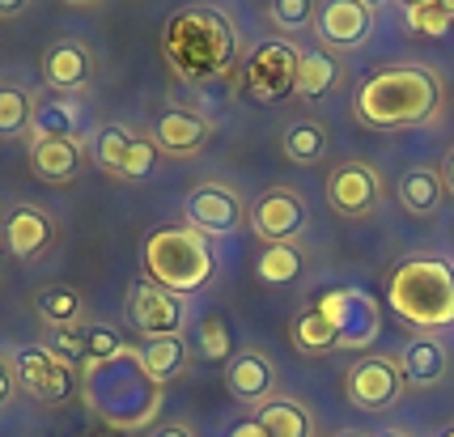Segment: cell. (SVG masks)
<instances>
[{"label":"cell","instance_id":"9","mask_svg":"<svg viewBox=\"0 0 454 437\" xmlns=\"http://www.w3.org/2000/svg\"><path fill=\"white\" fill-rule=\"evenodd\" d=\"M403 370H399L395 357H382V353H370V357H361L344 374V395L353 408L361 412H387V408H395L399 399H403Z\"/></svg>","mask_w":454,"mask_h":437},{"label":"cell","instance_id":"31","mask_svg":"<svg viewBox=\"0 0 454 437\" xmlns=\"http://www.w3.org/2000/svg\"><path fill=\"white\" fill-rule=\"evenodd\" d=\"M294 344L306 353V357H318V353H332V348H340L336 332H332V323L318 315L315 306L306 310V315L294 318Z\"/></svg>","mask_w":454,"mask_h":437},{"label":"cell","instance_id":"7","mask_svg":"<svg viewBox=\"0 0 454 437\" xmlns=\"http://www.w3.org/2000/svg\"><path fill=\"white\" fill-rule=\"evenodd\" d=\"M315 310L332 323L340 348H370V344L378 339V332H382L378 301L370 298L365 289H353V285H344V289H327V293L315 301Z\"/></svg>","mask_w":454,"mask_h":437},{"label":"cell","instance_id":"26","mask_svg":"<svg viewBox=\"0 0 454 437\" xmlns=\"http://www.w3.org/2000/svg\"><path fill=\"white\" fill-rule=\"evenodd\" d=\"M301 268H306V255H301V246L297 242H272V246H263V255L255 259V277L263 285H294L301 277Z\"/></svg>","mask_w":454,"mask_h":437},{"label":"cell","instance_id":"43","mask_svg":"<svg viewBox=\"0 0 454 437\" xmlns=\"http://www.w3.org/2000/svg\"><path fill=\"white\" fill-rule=\"evenodd\" d=\"M64 4H77V9H94V4H102V0H64Z\"/></svg>","mask_w":454,"mask_h":437},{"label":"cell","instance_id":"6","mask_svg":"<svg viewBox=\"0 0 454 437\" xmlns=\"http://www.w3.org/2000/svg\"><path fill=\"white\" fill-rule=\"evenodd\" d=\"M297 64H301V51L285 39H268L251 51V60L242 68V94L255 102V106H268V102L289 98L297 90Z\"/></svg>","mask_w":454,"mask_h":437},{"label":"cell","instance_id":"20","mask_svg":"<svg viewBox=\"0 0 454 437\" xmlns=\"http://www.w3.org/2000/svg\"><path fill=\"white\" fill-rule=\"evenodd\" d=\"M90 123V111L85 102H77L73 94H59V98H47L35 106V120H30V137L35 140H51V137H64V140H77Z\"/></svg>","mask_w":454,"mask_h":437},{"label":"cell","instance_id":"32","mask_svg":"<svg viewBox=\"0 0 454 437\" xmlns=\"http://www.w3.org/2000/svg\"><path fill=\"white\" fill-rule=\"evenodd\" d=\"M35 120V98L18 85H0V137H26Z\"/></svg>","mask_w":454,"mask_h":437},{"label":"cell","instance_id":"5","mask_svg":"<svg viewBox=\"0 0 454 437\" xmlns=\"http://www.w3.org/2000/svg\"><path fill=\"white\" fill-rule=\"evenodd\" d=\"M387 301L408 327L437 332L454 323V268L437 255H416L399 263L387 280Z\"/></svg>","mask_w":454,"mask_h":437},{"label":"cell","instance_id":"18","mask_svg":"<svg viewBox=\"0 0 454 437\" xmlns=\"http://www.w3.org/2000/svg\"><path fill=\"white\" fill-rule=\"evenodd\" d=\"M51 238H56V225H51V217L43 213V208H13L9 213V221H4V246H9V255L13 259H39L47 246H51Z\"/></svg>","mask_w":454,"mask_h":437},{"label":"cell","instance_id":"38","mask_svg":"<svg viewBox=\"0 0 454 437\" xmlns=\"http://www.w3.org/2000/svg\"><path fill=\"white\" fill-rule=\"evenodd\" d=\"M225 437H268V433H263V425H259L255 417H247V420H238V425Z\"/></svg>","mask_w":454,"mask_h":437},{"label":"cell","instance_id":"16","mask_svg":"<svg viewBox=\"0 0 454 437\" xmlns=\"http://www.w3.org/2000/svg\"><path fill=\"white\" fill-rule=\"evenodd\" d=\"M318 39L327 47H361L370 26H374V13L361 4V0H323L318 9Z\"/></svg>","mask_w":454,"mask_h":437},{"label":"cell","instance_id":"3","mask_svg":"<svg viewBox=\"0 0 454 437\" xmlns=\"http://www.w3.org/2000/svg\"><path fill=\"white\" fill-rule=\"evenodd\" d=\"M161 56L175 68V77L217 81L234 68L238 35L225 13L187 4V9L170 13V21H166V30H161Z\"/></svg>","mask_w":454,"mask_h":437},{"label":"cell","instance_id":"35","mask_svg":"<svg viewBox=\"0 0 454 437\" xmlns=\"http://www.w3.org/2000/svg\"><path fill=\"white\" fill-rule=\"evenodd\" d=\"M268 13H272V21H277L280 30H289V35L306 30V26L318 18L315 0H268Z\"/></svg>","mask_w":454,"mask_h":437},{"label":"cell","instance_id":"21","mask_svg":"<svg viewBox=\"0 0 454 437\" xmlns=\"http://www.w3.org/2000/svg\"><path fill=\"white\" fill-rule=\"evenodd\" d=\"M81 153H85V149H81L77 140H64V137L35 140V144H30V166H35V175H39L43 183H56V187H64V183L77 179Z\"/></svg>","mask_w":454,"mask_h":437},{"label":"cell","instance_id":"17","mask_svg":"<svg viewBox=\"0 0 454 437\" xmlns=\"http://www.w3.org/2000/svg\"><path fill=\"white\" fill-rule=\"evenodd\" d=\"M208 137H213V128L196 111H161L153 120V144L166 149L170 158H196L208 144Z\"/></svg>","mask_w":454,"mask_h":437},{"label":"cell","instance_id":"11","mask_svg":"<svg viewBox=\"0 0 454 437\" xmlns=\"http://www.w3.org/2000/svg\"><path fill=\"white\" fill-rule=\"evenodd\" d=\"M13 378H18L21 391H30L39 403H64V399L77 391L73 365L56 361L43 344H30V348H21L18 357H13Z\"/></svg>","mask_w":454,"mask_h":437},{"label":"cell","instance_id":"33","mask_svg":"<svg viewBox=\"0 0 454 437\" xmlns=\"http://www.w3.org/2000/svg\"><path fill=\"white\" fill-rule=\"evenodd\" d=\"M43 348H47L56 361L73 365V370L85 365V323H77V327H47Z\"/></svg>","mask_w":454,"mask_h":437},{"label":"cell","instance_id":"27","mask_svg":"<svg viewBox=\"0 0 454 437\" xmlns=\"http://www.w3.org/2000/svg\"><path fill=\"white\" fill-rule=\"evenodd\" d=\"M340 81V64L323 51V47H310V51H301V64H297V90L301 98H323V94H332V85Z\"/></svg>","mask_w":454,"mask_h":437},{"label":"cell","instance_id":"12","mask_svg":"<svg viewBox=\"0 0 454 437\" xmlns=\"http://www.w3.org/2000/svg\"><path fill=\"white\" fill-rule=\"evenodd\" d=\"M183 213H187V225L200 230L204 238H225V234H234L242 217H247V208H242V199L230 191V187H221V183H204L196 187L187 204H183Z\"/></svg>","mask_w":454,"mask_h":437},{"label":"cell","instance_id":"45","mask_svg":"<svg viewBox=\"0 0 454 437\" xmlns=\"http://www.w3.org/2000/svg\"><path fill=\"white\" fill-rule=\"evenodd\" d=\"M336 437H365V433H356V429H340Z\"/></svg>","mask_w":454,"mask_h":437},{"label":"cell","instance_id":"48","mask_svg":"<svg viewBox=\"0 0 454 437\" xmlns=\"http://www.w3.org/2000/svg\"><path fill=\"white\" fill-rule=\"evenodd\" d=\"M106 437H128V433H106Z\"/></svg>","mask_w":454,"mask_h":437},{"label":"cell","instance_id":"30","mask_svg":"<svg viewBox=\"0 0 454 437\" xmlns=\"http://www.w3.org/2000/svg\"><path fill=\"white\" fill-rule=\"evenodd\" d=\"M327 153V132L315 120H301L294 128H285V158L297 166H315Z\"/></svg>","mask_w":454,"mask_h":437},{"label":"cell","instance_id":"23","mask_svg":"<svg viewBox=\"0 0 454 437\" xmlns=\"http://www.w3.org/2000/svg\"><path fill=\"white\" fill-rule=\"evenodd\" d=\"M255 420L263 425L268 437H315V417L306 403H297L289 395H272L255 412Z\"/></svg>","mask_w":454,"mask_h":437},{"label":"cell","instance_id":"25","mask_svg":"<svg viewBox=\"0 0 454 437\" xmlns=\"http://www.w3.org/2000/svg\"><path fill=\"white\" fill-rule=\"evenodd\" d=\"M140 365L149 370L153 382H170V378L187 365V339L183 336H158V339H145L140 344Z\"/></svg>","mask_w":454,"mask_h":437},{"label":"cell","instance_id":"39","mask_svg":"<svg viewBox=\"0 0 454 437\" xmlns=\"http://www.w3.org/2000/svg\"><path fill=\"white\" fill-rule=\"evenodd\" d=\"M30 4H35V0H0V18L13 21V18H21V13H26Z\"/></svg>","mask_w":454,"mask_h":437},{"label":"cell","instance_id":"13","mask_svg":"<svg viewBox=\"0 0 454 437\" xmlns=\"http://www.w3.org/2000/svg\"><path fill=\"white\" fill-rule=\"evenodd\" d=\"M378 196H382V183H378L374 166L365 161H344L327 179V204L340 217H370L378 208Z\"/></svg>","mask_w":454,"mask_h":437},{"label":"cell","instance_id":"19","mask_svg":"<svg viewBox=\"0 0 454 437\" xmlns=\"http://www.w3.org/2000/svg\"><path fill=\"white\" fill-rule=\"evenodd\" d=\"M94 77V60L81 43H56L43 51V81L59 94H77Z\"/></svg>","mask_w":454,"mask_h":437},{"label":"cell","instance_id":"41","mask_svg":"<svg viewBox=\"0 0 454 437\" xmlns=\"http://www.w3.org/2000/svg\"><path fill=\"white\" fill-rule=\"evenodd\" d=\"M442 179H446V187L454 191V149L446 153V161H442Z\"/></svg>","mask_w":454,"mask_h":437},{"label":"cell","instance_id":"36","mask_svg":"<svg viewBox=\"0 0 454 437\" xmlns=\"http://www.w3.org/2000/svg\"><path fill=\"white\" fill-rule=\"evenodd\" d=\"M450 18H454V4L450 0H442V4L412 9V13H408V26H412L416 35H425V39H442V35L450 30Z\"/></svg>","mask_w":454,"mask_h":437},{"label":"cell","instance_id":"2","mask_svg":"<svg viewBox=\"0 0 454 437\" xmlns=\"http://www.w3.org/2000/svg\"><path fill=\"white\" fill-rule=\"evenodd\" d=\"M446 85L434 68L425 64H399L382 68L356 90V120L378 132H395V128H420L442 111Z\"/></svg>","mask_w":454,"mask_h":437},{"label":"cell","instance_id":"40","mask_svg":"<svg viewBox=\"0 0 454 437\" xmlns=\"http://www.w3.org/2000/svg\"><path fill=\"white\" fill-rule=\"evenodd\" d=\"M153 437H196V429H192V425H183V420H175V425H161Z\"/></svg>","mask_w":454,"mask_h":437},{"label":"cell","instance_id":"42","mask_svg":"<svg viewBox=\"0 0 454 437\" xmlns=\"http://www.w3.org/2000/svg\"><path fill=\"white\" fill-rule=\"evenodd\" d=\"M403 4V13H412V9H425V4H442V0H399Z\"/></svg>","mask_w":454,"mask_h":437},{"label":"cell","instance_id":"37","mask_svg":"<svg viewBox=\"0 0 454 437\" xmlns=\"http://www.w3.org/2000/svg\"><path fill=\"white\" fill-rule=\"evenodd\" d=\"M13 386H18V378H13V365H4L0 361V408L13 399Z\"/></svg>","mask_w":454,"mask_h":437},{"label":"cell","instance_id":"44","mask_svg":"<svg viewBox=\"0 0 454 437\" xmlns=\"http://www.w3.org/2000/svg\"><path fill=\"white\" fill-rule=\"evenodd\" d=\"M361 4H365V9H370V13H374L378 4H387V0H361Z\"/></svg>","mask_w":454,"mask_h":437},{"label":"cell","instance_id":"29","mask_svg":"<svg viewBox=\"0 0 454 437\" xmlns=\"http://www.w3.org/2000/svg\"><path fill=\"white\" fill-rule=\"evenodd\" d=\"M192 344H196L200 361L208 365H230L234 361V336H230V323L221 315H204L192 332Z\"/></svg>","mask_w":454,"mask_h":437},{"label":"cell","instance_id":"47","mask_svg":"<svg viewBox=\"0 0 454 437\" xmlns=\"http://www.w3.org/2000/svg\"><path fill=\"white\" fill-rule=\"evenodd\" d=\"M442 437H454V425H450V429H446V433H442Z\"/></svg>","mask_w":454,"mask_h":437},{"label":"cell","instance_id":"1","mask_svg":"<svg viewBox=\"0 0 454 437\" xmlns=\"http://www.w3.org/2000/svg\"><path fill=\"white\" fill-rule=\"evenodd\" d=\"M81 395L90 412L115 433H140L161 417V382L140 365V348H123L111 361L81 365Z\"/></svg>","mask_w":454,"mask_h":437},{"label":"cell","instance_id":"49","mask_svg":"<svg viewBox=\"0 0 454 437\" xmlns=\"http://www.w3.org/2000/svg\"><path fill=\"white\" fill-rule=\"evenodd\" d=\"M450 4H454V0H450Z\"/></svg>","mask_w":454,"mask_h":437},{"label":"cell","instance_id":"4","mask_svg":"<svg viewBox=\"0 0 454 437\" xmlns=\"http://www.w3.org/2000/svg\"><path fill=\"white\" fill-rule=\"evenodd\" d=\"M140 268H145V280L158 285L175 298H187V293H200L213 272H217V255L208 238L192 230V225H166V230H153L145 246H140Z\"/></svg>","mask_w":454,"mask_h":437},{"label":"cell","instance_id":"24","mask_svg":"<svg viewBox=\"0 0 454 437\" xmlns=\"http://www.w3.org/2000/svg\"><path fill=\"white\" fill-rule=\"evenodd\" d=\"M399 204L416 213V217H425V213H434L437 204H442V191H446V179H442V170H429V166H416L408 170L403 179H399Z\"/></svg>","mask_w":454,"mask_h":437},{"label":"cell","instance_id":"8","mask_svg":"<svg viewBox=\"0 0 454 437\" xmlns=\"http://www.w3.org/2000/svg\"><path fill=\"white\" fill-rule=\"evenodd\" d=\"M90 158H94L98 170L115 175V179H149L153 161H158V144L140 140L123 123H102L94 140H90Z\"/></svg>","mask_w":454,"mask_h":437},{"label":"cell","instance_id":"28","mask_svg":"<svg viewBox=\"0 0 454 437\" xmlns=\"http://www.w3.org/2000/svg\"><path fill=\"white\" fill-rule=\"evenodd\" d=\"M35 310L47 327H77L85 306H81V293L73 285H47L35 293Z\"/></svg>","mask_w":454,"mask_h":437},{"label":"cell","instance_id":"10","mask_svg":"<svg viewBox=\"0 0 454 437\" xmlns=\"http://www.w3.org/2000/svg\"><path fill=\"white\" fill-rule=\"evenodd\" d=\"M128 318H132V327H137L145 339L183 336V327H187V306H183V298L166 293L158 285L137 280V285L128 289Z\"/></svg>","mask_w":454,"mask_h":437},{"label":"cell","instance_id":"34","mask_svg":"<svg viewBox=\"0 0 454 437\" xmlns=\"http://www.w3.org/2000/svg\"><path fill=\"white\" fill-rule=\"evenodd\" d=\"M128 344L119 339L115 327H106V323H85V365H94V361H111L119 357Z\"/></svg>","mask_w":454,"mask_h":437},{"label":"cell","instance_id":"22","mask_svg":"<svg viewBox=\"0 0 454 437\" xmlns=\"http://www.w3.org/2000/svg\"><path fill=\"white\" fill-rule=\"evenodd\" d=\"M446 365H450L446 344L434 336H416L412 344H408V353L399 357V370H403V382H408V386H437V382L446 378Z\"/></svg>","mask_w":454,"mask_h":437},{"label":"cell","instance_id":"46","mask_svg":"<svg viewBox=\"0 0 454 437\" xmlns=\"http://www.w3.org/2000/svg\"><path fill=\"white\" fill-rule=\"evenodd\" d=\"M374 437H408V433H399V429H387V433H374Z\"/></svg>","mask_w":454,"mask_h":437},{"label":"cell","instance_id":"14","mask_svg":"<svg viewBox=\"0 0 454 437\" xmlns=\"http://www.w3.org/2000/svg\"><path fill=\"white\" fill-rule=\"evenodd\" d=\"M225 391L247 403V408H263L268 399L277 395V365L268 353L259 348H242L234 353V361L225 365Z\"/></svg>","mask_w":454,"mask_h":437},{"label":"cell","instance_id":"15","mask_svg":"<svg viewBox=\"0 0 454 437\" xmlns=\"http://www.w3.org/2000/svg\"><path fill=\"white\" fill-rule=\"evenodd\" d=\"M251 230L268 246L272 242H294L306 230V204H301V196H294V191H268L251 208Z\"/></svg>","mask_w":454,"mask_h":437}]
</instances>
